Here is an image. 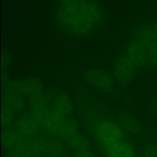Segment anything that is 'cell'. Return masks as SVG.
<instances>
[{"instance_id":"cell-1","label":"cell","mask_w":157,"mask_h":157,"mask_svg":"<svg viewBox=\"0 0 157 157\" xmlns=\"http://www.w3.org/2000/svg\"><path fill=\"white\" fill-rule=\"evenodd\" d=\"M82 113L90 136L105 157H137L129 135L98 106L84 107Z\"/></svg>"},{"instance_id":"cell-2","label":"cell","mask_w":157,"mask_h":157,"mask_svg":"<svg viewBox=\"0 0 157 157\" xmlns=\"http://www.w3.org/2000/svg\"><path fill=\"white\" fill-rule=\"evenodd\" d=\"M55 19L60 29L75 38L93 35L104 21V12L98 0H58Z\"/></svg>"},{"instance_id":"cell-3","label":"cell","mask_w":157,"mask_h":157,"mask_svg":"<svg viewBox=\"0 0 157 157\" xmlns=\"http://www.w3.org/2000/svg\"><path fill=\"white\" fill-rule=\"evenodd\" d=\"M145 67H147L145 52L141 44L132 38L114 61L112 75L117 85L127 86Z\"/></svg>"},{"instance_id":"cell-4","label":"cell","mask_w":157,"mask_h":157,"mask_svg":"<svg viewBox=\"0 0 157 157\" xmlns=\"http://www.w3.org/2000/svg\"><path fill=\"white\" fill-rule=\"evenodd\" d=\"M133 38L144 48L147 67L157 68V32L153 25H143L135 30Z\"/></svg>"},{"instance_id":"cell-5","label":"cell","mask_w":157,"mask_h":157,"mask_svg":"<svg viewBox=\"0 0 157 157\" xmlns=\"http://www.w3.org/2000/svg\"><path fill=\"white\" fill-rule=\"evenodd\" d=\"M27 100L22 81L13 80L3 84L2 107L15 114L25 108Z\"/></svg>"},{"instance_id":"cell-6","label":"cell","mask_w":157,"mask_h":157,"mask_svg":"<svg viewBox=\"0 0 157 157\" xmlns=\"http://www.w3.org/2000/svg\"><path fill=\"white\" fill-rule=\"evenodd\" d=\"M86 84L92 89L104 94H110L117 85L112 74L100 68L87 69L84 73Z\"/></svg>"},{"instance_id":"cell-7","label":"cell","mask_w":157,"mask_h":157,"mask_svg":"<svg viewBox=\"0 0 157 157\" xmlns=\"http://www.w3.org/2000/svg\"><path fill=\"white\" fill-rule=\"evenodd\" d=\"M13 128L24 139H30L38 136L41 127L31 115H26L21 117L15 121Z\"/></svg>"},{"instance_id":"cell-8","label":"cell","mask_w":157,"mask_h":157,"mask_svg":"<svg viewBox=\"0 0 157 157\" xmlns=\"http://www.w3.org/2000/svg\"><path fill=\"white\" fill-rule=\"evenodd\" d=\"M117 123L127 135L137 136L141 132V124L133 115L121 113L118 116Z\"/></svg>"},{"instance_id":"cell-9","label":"cell","mask_w":157,"mask_h":157,"mask_svg":"<svg viewBox=\"0 0 157 157\" xmlns=\"http://www.w3.org/2000/svg\"><path fill=\"white\" fill-rule=\"evenodd\" d=\"M144 157H157V147L154 143H147L143 148Z\"/></svg>"},{"instance_id":"cell-10","label":"cell","mask_w":157,"mask_h":157,"mask_svg":"<svg viewBox=\"0 0 157 157\" xmlns=\"http://www.w3.org/2000/svg\"><path fill=\"white\" fill-rule=\"evenodd\" d=\"M71 157H97V156L90 149H87L80 151H75Z\"/></svg>"},{"instance_id":"cell-11","label":"cell","mask_w":157,"mask_h":157,"mask_svg":"<svg viewBox=\"0 0 157 157\" xmlns=\"http://www.w3.org/2000/svg\"><path fill=\"white\" fill-rule=\"evenodd\" d=\"M9 62H10V57L6 51H2V68H6L8 67Z\"/></svg>"},{"instance_id":"cell-12","label":"cell","mask_w":157,"mask_h":157,"mask_svg":"<svg viewBox=\"0 0 157 157\" xmlns=\"http://www.w3.org/2000/svg\"><path fill=\"white\" fill-rule=\"evenodd\" d=\"M152 109H153V112L154 113V114L157 116V98L155 99V101H153Z\"/></svg>"},{"instance_id":"cell-13","label":"cell","mask_w":157,"mask_h":157,"mask_svg":"<svg viewBox=\"0 0 157 157\" xmlns=\"http://www.w3.org/2000/svg\"><path fill=\"white\" fill-rule=\"evenodd\" d=\"M152 25H153V27H154V29H156V32H157V18H156V20H155L154 21H153V23Z\"/></svg>"},{"instance_id":"cell-14","label":"cell","mask_w":157,"mask_h":157,"mask_svg":"<svg viewBox=\"0 0 157 157\" xmlns=\"http://www.w3.org/2000/svg\"><path fill=\"white\" fill-rule=\"evenodd\" d=\"M5 157H15V156H14V155L12 154V153H8V152H7V153H6V156H5Z\"/></svg>"},{"instance_id":"cell-15","label":"cell","mask_w":157,"mask_h":157,"mask_svg":"<svg viewBox=\"0 0 157 157\" xmlns=\"http://www.w3.org/2000/svg\"><path fill=\"white\" fill-rule=\"evenodd\" d=\"M154 143L155 144H156V146L157 147V135H156V138H155V140H154Z\"/></svg>"}]
</instances>
